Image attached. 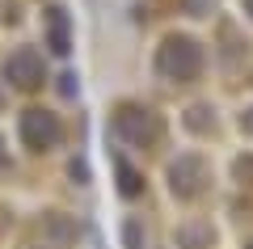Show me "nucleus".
Instances as JSON below:
<instances>
[{
  "label": "nucleus",
  "mask_w": 253,
  "mask_h": 249,
  "mask_svg": "<svg viewBox=\"0 0 253 249\" xmlns=\"http://www.w3.org/2000/svg\"><path fill=\"white\" fill-rule=\"evenodd\" d=\"M4 76H9L17 89H34L38 80H42V72H38V59L30 51H17L9 63H4Z\"/></svg>",
  "instance_id": "nucleus-1"
},
{
  "label": "nucleus",
  "mask_w": 253,
  "mask_h": 249,
  "mask_svg": "<svg viewBox=\"0 0 253 249\" xmlns=\"http://www.w3.org/2000/svg\"><path fill=\"white\" fill-rule=\"evenodd\" d=\"M0 160H4V156H0Z\"/></svg>",
  "instance_id": "nucleus-3"
},
{
  "label": "nucleus",
  "mask_w": 253,
  "mask_h": 249,
  "mask_svg": "<svg viewBox=\"0 0 253 249\" xmlns=\"http://www.w3.org/2000/svg\"><path fill=\"white\" fill-rule=\"evenodd\" d=\"M21 131H26V144H51L55 135H59V127H55V118L51 114H42V110H30L26 114V123H21Z\"/></svg>",
  "instance_id": "nucleus-2"
}]
</instances>
